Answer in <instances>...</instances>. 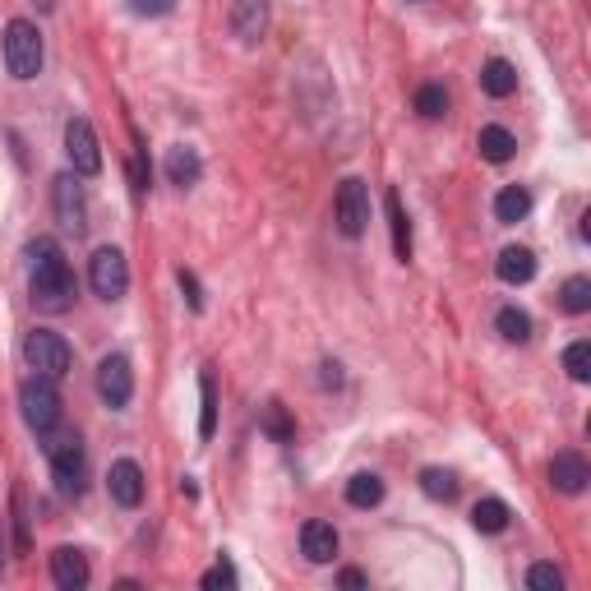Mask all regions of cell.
Masks as SVG:
<instances>
[{"instance_id":"obj_1","label":"cell","mask_w":591,"mask_h":591,"mask_svg":"<svg viewBox=\"0 0 591 591\" xmlns=\"http://www.w3.org/2000/svg\"><path fill=\"white\" fill-rule=\"evenodd\" d=\"M28 291L33 305L47 314H61L74 305V273L65 264V254L56 250V241H37L33 245V273H28Z\"/></svg>"},{"instance_id":"obj_2","label":"cell","mask_w":591,"mask_h":591,"mask_svg":"<svg viewBox=\"0 0 591 591\" xmlns=\"http://www.w3.org/2000/svg\"><path fill=\"white\" fill-rule=\"evenodd\" d=\"M0 51H5V70H10L14 79H37V74H42V61H47L42 33H37V24H28V19H10V24H5Z\"/></svg>"},{"instance_id":"obj_3","label":"cell","mask_w":591,"mask_h":591,"mask_svg":"<svg viewBox=\"0 0 591 591\" xmlns=\"http://www.w3.org/2000/svg\"><path fill=\"white\" fill-rule=\"evenodd\" d=\"M19 411H24V425L33 435H51L61 425V393H56V379H42L33 374L24 388H19Z\"/></svg>"},{"instance_id":"obj_4","label":"cell","mask_w":591,"mask_h":591,"mask_svg":"<svg viewBox=\"0 0 591 591\" xmlns=\"http://www.w3.org/2000/svg\"><path fill=\"white\" fill-rule=\"evenodd\" d=\"M24 361L33 374H42V379H65L74 365V351L70 342L61 338V333H51V328H33L24 338Z\"/></svg>"},{"instance_id":"obj_5","label":"cell","mask_w":591,"mask_h":591,"mask_svg":"<svg viewBox=\"0 0 591 591\" xmlns=\"http://www.w3.org/2000/svg\"><path fill=\"white\" fill-rule=\"evenodd\" d=\"M47 458H51V476H56V490L65 499H79L84 495V481H88V458H84V444L79 435H61L47 444Z\"/></svg>"},{"instance_id":"obj_6","label":"cell","mask_w":591,"mask_h":591,"mask_svg":"<svg viewBox=\"0 0 591 591\" xmlns=\"http://www.w3.org/2000/svg\"><path fill=\"white\" fill-rule=\"evenodd\" d=\"M333 218H338V231L342 236H365V227H370V185L361 181V176H347V181L338 185V194H333Z\"/></svg>"},{"instance_id":"obj_7","label":"cell","mask_w":591,"mask_h":591,"mask_svg":"<svg viewBox=\"0 0 591 591\" xmlns=\"http://www.w3.org/2000/svg\"><path fill=\"white\" fill-rule=\"evenodd\" d=\"M88 282L102 301H121L125 291H130V264H125V254L116 245H102L93 254V264H88Z\"/></svg>"},{"instance_id":"obj_8","label":"cell","mask_w":591,"mask_h":591,"mask_svg":"<svg viewBox=\"0 0 591 591\" xmlns=\"http://www.w3.org/2000/svg\"><path fill=\"white\" fill-rule=\"evenodd\" d=\"M97 398L107 402L111 411L130 407V398H134V370H130V356L111 351L107 361L97 365Z\"/></svg>"},{"instance_id":"obj_9","label":"cell","mask_w":591,"mask_h":591,"mask_svg":"<svg viewBox=\"0 0 591 591\" xmlns=\"http://www.w3.org/2000/svg\"><path fill=\"white\" fill-rule=\"evenodd\" d=\"M65 157H70L74 176H97L102 171V148H97V134L84 116L65 121Z\"/></svg>"},{"instance_id":"obj_10","label":"cell","mask_w":591,"mask_h":591,"mask_svg":"<svg viewBox=\"0 0 591 591\" xmlns=\"http://www.w3.org/2000/svg\"><path fill=\"white\" fill-rule=\"evenodd\" d=\"M107 490H111V499H116L121 508H139V504H144V490H148L144 467H139L134 458L111 462V471H107Z\"/></svg>"},{"instance_id":"obj_11","label":"cell","mask_w":591,"mask_h":591,"mask_svg":"<svg viewBox=\"0 0 591 591\" xmlns=\"http://www.w3.org/2000/svg\"><path fill=\"white\" fill-rule=\"evenodd\" d=\"M51 582H56L61 591H84L88 582H93V568H88L84 550H74V545L51 550Z\"/></svg>"},{"instance_id":"obj_12","label":"cell","mask_w":591,"mask_h":591,"mask_svg":"<svg viewBox=\"0 0 591 591\" xmlns=\"http://www.w3.org/2000/svg\"><path fill=\"white\" fill-rule=\"evenodd\" d=\"M268 19H273V0H236L231 5V33L241 37L245 47H254L268 33Z\"/></svg>"},{"instance_id":"obj_13","label":"cell","mask_w":591,"mask_h":591,"mask_svg":"<svg viewBox=\"0 0 591 591\" xmlns=\"http://www.w3.org/2000/svg\"><path fill=\"white\" fill-rule=\"evenodd\" d=\"M550 481H555L559 495H582L591 481V467L587 458H582L578 448H564V453H555V462H550Z\"/></svg>"},{"instance_id":"obj_14","label":"cell","mask_w":591,"mask_h":591,"mask_svg":"<svg viewBox=\"0 0 591 591\" xmlns=\"http://www.w3.org/2000/svg\"><path fill=\"white\" fill-rule=\"evenodd\" d=\"M56 218H61L65 231H84L88 222V204H84V185L74 181V176H56Z\"/></svg>"},{"instance_id":"obj_15","label":"cell","mask_w":591,"mask_h":591,"mask_svg":"<svg viewBox=\"0 0 591 591\" xmlns=\"http://www.w3.org/2000/svg\"><path fill=\"white\" fill-rule=\"evenodd\" d=\"M301 555L310 559V564H328V559L338 555V527L324 518H310L301 527Z\"/></svg>"},{"instance_id":"obj_16","label":"cell","mask_w":591,"mask_h":591,"mask_svg":"<svg viewBox=\"0 0 591 591\" xmlns=\"http://www.w3.org/2000/svg\"><path fill=\"white\" fill-rule=\"evenodd\" d=\"M495 273H499V282H508V287H522V282L536 278V254H531L527 245H508V250L499 254Z\"/></svg>"},{"instance_id":"obj_17","label":"cell","mask_w":591,"mask_h":591,"mask_svg":"<svg viewBox=\"0 0 591 591\" xmlns=\"http://www.w3.org/2000/svg\"><path fill=\"white\" fill-rule=\"evenodd\" d=\"M167 181H171V185H181V190L199 185V181H204V157L194 153V148L176 144V148L167 153Z\"/></svg>"},{"instance_id":"obj_18","label":"cell","mask_w":591,"mask_h":591,"mask_svg":"<svg viewBox=\"0 0 591 591\" xmlns=\"http://www.w3.org/2000/svg\"><path fill=\"white\" fill-rule=\"evenodd\" d=\"M527 213H531V190L527 185H504V190L495 194V218L504 222V227H518Z\"/></svg>"},{"instance_id":"obj_19","label":"cell","mask_w":591,"mask_h":591,"mask_svg":"<svg viewBox=\"0 0 591 591\" xmlns=\"http://www.w3.org/2000/svg\"><path fill=\"white\" fill-rule=\"evenodd\" d=\"M384 204H388V227H393V254L407 264L411 259V218H407V208H402V194L388 190Z\"/></svg>"},{"instance_id":"obj_20","label":"cell","mask_w":591,"mask_h":591,"mask_svg":"<svg viewBox=\"0 0 591 591\" xmlns=\"http://www.w3.org/2000/svg\"><path fill=\"white\" fill-rule=\"evenodd\" d=\"M481 88L490 97H513V93H518V70H513L504 56H495V61L481 65Z\"/></svg>"},{"instance_id":"obj_21","label":"cell","mask_w":591,"mask_h":591,"mask_svg":"<svg viewBox=\"0 0 591 591\" xmlns=\"http://www.w3.org/2000/svg\"><path fill=\"white\" fill-rule=\"evenodd\" d=\"M476 148H481L485 162H495V167H499V162H508V157L518 153V139H513L504 125H485L481 139H476Z\"/></svg>"},{"instance_id":"obj_22","label":"cell","mask_w":591,"mask_h":591,"mask_svg":"<svg viewBox=\"0 0 591 591\" xmlns=\"http://www.w3.org/2000/svg\"><path fill=\"white\" fill-rule=\"evenodd\" d=\"M508 518H513V513H508L504 499H481V504L471 508V527L481 531V536H499V531L508 527Z\"/></svg>"},{"instance_id":"obj_23","label":"cell","mask_w":591,"mask_h":591,"mask_svg":"<svg viewBox=\"0 0 591 591\" xmlns=\"http://www.w3.org/2000/svg\"><path fill=\"white\" fill-rule=\"evenodd\" d=\"M421 490L435 499V504H453L462 485H458V476H453L448 467H425L421 471Z\"/></svg>"},{"instance_id":"obj_24","label":"cell","mask_w":591,"mask_h":591,"mask_svg":"<svg viewBox=\"0 0 591 591\" xmlns=\"http://www.w3.org/2000/svg\"><path fill=\"white\" fill-rule=\"evenodd\" d=\"M347 504H351V508H374V504H384V481H379L374 471H361V476H351V481H347Z\"/></svg>"},{"instance_id":"obj_25","label":"cell","mask_w":591,"mask_h":591,"mask_svg":"<svg viewBox=\"0 0 591 591\" xmlns=\"http://www.w3.org/2000/svg\"><path fill=\"white\" fill-rule=\"evenodd\" d=\"M199 439H213L218 430V384H213V374H199Z\"/></svg>"},{"instance_id":"obj_26","label":"cell","mask_w":591,"mask_h":591,"mask_svg":"<svg viewBox=\"0 0 591 591\" xmlns=\"http://www.w3.org/2000/svg\"><path fill=\"white\" fill-rule=\"evenodd\" d=\"M495 328H499V338L504 342H531V314L518 310V305H504V310L495 314Z\"/></svg>"},{"instance_id":"obj_27","label":"cell","mask_w":591,"mask_h":591,"mask_svg":"<svg viewBox=\"0 0 591 591\" xmlns=\"http://www.w3.org/2000/svg\"><path fill=\"white\" fill-rule=\"evenodd\" d=\"M564 370H568L573 384H587V379H591V342L587 338H578L573 347L564 351Z\"/></svg>"},{"instance_id":"obj_28","label":"cell","mask_w":591,"mask_h":591,"mask_svg":"<svg viewBox=\"0 0 591 591\" xmlns=\"http://www.w3.org/2000/svg\"><path fill=\"white\" fill-rule=\"evenodd\" d=\"M416 111H421L425 121H439V116H448V93H444V84L416 88Z\"/></svg>"},{"instance_id":"obj_29","label":"cell","mask_w":591,"mask_h":591,"mask_svg":"<svg viewBox=\"0 0 591 591\" xmlns=\"http://www.w3.org/2000/svg\"><path fill=\"white\" fill-rule=\"evenodd\" d=\"M264 430H268V439H278V444H291V435H296V425H291L287 407H282L278 398L264 407Z\"/></svg>"},{"instance_id":"obj_30","label":"cell","mask_w":591,"mask_h":591,"mask_svg":"<svg viewBox=\"0 0 591 591\" xmlns=\"http://www.w3.org/2000/svg\"><path fill=\"white\" fill-rule=\"evenodd\" d=\"M559 305L568 314H587L591 310V278H568L564 291H559Z\"/></svg>"},{"instance_id":"obj_31","label":"cell","mask_w":591,"mask_h":591,"mask_svg":"<svg viewBox=\"0 0 591 591\" xmlns=\"http://www.w3.org/2000/svg\"><path fill=\"white\" fill-rule=\"evenodd\" d=\"M527 587L559 591V587H564V573H559L555 564H531V568H527Z\"/></svg>"},{"instance_id":"obj_32","label":"cell","mask_w":591,"mask_h":591,"mask_svg":"<svg viewBox=\"0 0 591 591\" xmlns=\"http://www.w3.org/2000/svg\"><path fill=\"white\" fill-rule=\"evenodd\" d=\"M236 582H241V578H236V568H231V559H218V564H213V568L204 573V587H208V591H231Z\"/></svg>"},{"instance_id":"obj_33","label":"cell","mask_w":591,"mask_h":591,"mask_svg":"<svg viewBox=\"0 0 591 591\" xmlns=\"http://www.w3.org/2000/svg\"><path fill=\"white\" fill-rule=\"evenodd\" d=\"M130 10L139 14V19H162V14L176 10V0H130Z\"/></svg>"},{"instance_id":"obj_34","label":"cell","mask_w":591,"mask_h":591,"mask_svg":"<svg viewBox=\"0 0 591 591\" xmlns=\"http://www.w3.org/2000/svg\"><path fill=\"white\" fill-rule=\"evenodd\" d=\"M176 278H181V291H185V301H190V310H204V296H199V278H194L190 268H181Z\"/></svg>"},{"instance_id":"obj_35","label":"cell","mask_w":591,"mask_h":591,"mask_svg":"<svg viewBox=\"0 0 591 591\" xmlns=\"http://www.w3.org/2000/svg\"><path fill=\"white\" fill-rule=\"evenodd\" d=\"M342 587H347V591H356V587H365V582H370V578H365V573H361V568H342Z\"/></svg>"},{"instance_id":"obj_36","label":"cell","mask_w":591,"mask_h":591,"mask_svg":"<svg viewBox=\"0 0 591 591\" xmlns=\"http://www.w3.org/2000/svg\"><path fill=\"white\" fill-rule=\"evenodd\" d=\"M324 384H328V388H338V384H342V365H338V361H328V365H324Z\"/></svg>"},{"instance_id":"obj_37","label":"cell","mask_w":591,"mask_h":591,"mask_svg":"<svg viewBox=\"0 0 591 591\" xmlns=\"http://www.w3.org/2000/svg\"><path fill=\"white\" fill-rule=\"evenodd\" d=\"M0 573H5V531H0Z\"/></svg>"}]
</instances>
